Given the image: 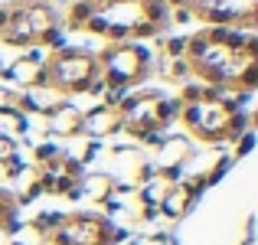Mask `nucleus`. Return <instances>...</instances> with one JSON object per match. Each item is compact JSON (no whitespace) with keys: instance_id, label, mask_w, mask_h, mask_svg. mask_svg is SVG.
Wrapping results in <instances>:
<instances>
[{"instance_id":"1","label":"nucleus","mask_w":258,"mask_h":245,"mask_svg":"<svg viewBox=\"0 0 258 245\" xmlns=\"http://www.w3.org/2000/svg\"><path fill=\"white\" fill-rule=\"evenodd\" d=\"M98 79V56L88 49H72L66 46L62 52H52L46 59V85L56 92L69 95H85V88Z\"/></svg>"},{"instance_id":"2","label":"nucleus","mask_w":258,"mask_h":245,"mask_svg":"<svg viewBox=\"0 0 258 245\" xmlns=\"http://www.w3.org/2000/svg\"><path fill=\"white\" fill-rule=\"evenodd\" d=\"M151 49L138 43H114L108 46L105 52L98 56V76L105 79L108 88H131V85H141L147 76H151Z\"/></svg>"},{"instance_id":"3","label":"nucleus","mask_w":258,"mask_h":245,"mask_svg":"<svg viewBox=\"0 0 258 245\" xmlns=\"http://www.w3.org/2000/svg\"><path fill=\"white\" fill-rule=\"evenodd\" d=\"M229 118H232V108L226 105V98H203L196 105H183L180 111V121L186 125V131L196 134L200 141H209V144L226 141Z\"/></svg>"},{"instance_id":"4","label":"nucleus","mask_w":258,"mask_h":245,"mask_svg":"<svg viewBox=\"0 0 258 245\" xmlns=\"http://www.w3.org/2000/svg\"><path fill=\"white\" fill-rule=\"evenodd\" d=\"M46 245H114V222L108 216L76 213L46 239Z\"/></svg>"},{"instance_id":"5","label":"nucleus","mask_w":258,"mask_h":245,"mask_svg":"<svg viewBox=\"0 0 258 245\" xmlns=\"http://www.w3.org/2000/svg\"><path fill=\"white\" fill-rule=\"evenodd\" d=\"M189 154H193V144H189L186 138H180V134H170V138H164V144L154 151V170L157 173H183V163L189 160Z\"/></svg>"},{"instance_id":"6","label":"nucleus","mask_w":258,"mask_h":245,"mask_svg":"<svg viewBox=\"0 0 258 245\" xmlns=\"http://www.w3.org/2000/svg\"><path fill=\"white\" fill-rule=\"evenodd\" d=\"M82 108H76L72 101H62L43 118V131L52 138H76V134H82Z\"/></svg>"},{"instance_id":"7","label":"nucleus","mask_w":258,"mask_h":245,"mask_svg":"<svg viewBox=\"0 0 258 245\" xmlns=\"http://www.w3.org/2000/svg\"><path fill=\"white\" fill-rule=\"evenodd\" d=\"M62 101H69L62 92H56L52 85H33L20 92V111L23 114H36V118H46L52 108H59Z\"/></svg>"},{"instance_id":"8","label":"nucleus","mask_w":258,"mask_h":245,"mask_svg":"<svg viewBox=\"0 0 258 245\" xmlns=\"http://www.w3.org/2000/svg\"><path fill=\"white\" fill-rule=\"evenodd\" d=\"M121 131V114L118 108H108V105H95L82 114V134H88L92 141L101 138H111V134Z\"/></svg>"},{"instance_id":"9","label":"nucleus","mask_w":258,"mask_h":245,"mask_svg":"<svg viewBox=\"0 0 258 245\" xmlns=\"http://www.w3.org/2000/svg\"><path fill=\"white\" fill-rule=\"evenodd\" d=\"M0 76L7 82H13V85H20V92H23V88H33V85H46V63L20 56L10 69H0Z\"/></svg>"},{"instance_id":"10","label":"nucleus","mask_w":258,"mask_h":245,"mask_svg":"<svg viewBox=\"0 0 258 245\" xmlns=\"http://www.w3.org/2000/svg\"><path fill=\"white\" fill-rule=\"evenodd\" d=\"M196 203H200V200H196V196L193 193H189V190H186V183H173V187L170 190H167V193H164V200H160V216H167V219H183V216H189V209H193L196 206Z\"/></svg>"},{"instance_id":"11","label":"nucleus","mask_w":258,"mask_h":245,"mask_svg":"<svg viewBox=\"0 0 258 245\" xmlns=\"http://www.w3.org/2000/svg\"><path fill=\"white\" fill-rule=\"evenodd\" d=\"M0 43L4 46H33L36 43V36H33L30 23H26V13H23V4H10V23H7V30L0 33Z\"/></svg>"},{"instance_id":"12","label":"nucleus","mask_w":258,"mask_h":245,"mask_svg":"<svg viewBox=\"0 0 258 245\" xmlns=\"http://www.w3.org/2000/svg\"><path fill=\"white\" fill-rule=\"evenodd\" d=\"M23 13H26V23H30L33 36H43L46 30L59 26L56 7H52L49 0H26V4H23Z\"/></svg>"},{"instance_id":"13","label":"nucleus","mask_w":258,"mask_h":245,"mask_svg":"<svg viewBox=\"0 0 258 245\" xmlns=\"http://www.w3.org/2000/svg\"><path fill=\"white\" fill-rule=\"evenodd\" d=\"M79 193H82V200L105 203L108 196L114 193V176L111 173H85L82 180H79Z\"/></svg>"},{"instance_id":"14","label":"nucleus","mask_w":258,"mask_h":245,"mask_svg":"<svg viewBox=\"0 0 258 245\" xmlns=\"http://www.w3.org/2000/svg\"><path fill=\"white\" fill-rule=\"evenodd\" d=\"M95 0H72L69 4V20H66V26L69 30H82V26L88 23V20L95 17Z\"/></svg>"},{"instance_id":"15","label":"nucleus","mask_w":258,"mask_h":245,"mask_svg":"<svg viewBox=\"0 0 258 245\" xmlns=\"http://www.w3.org/2000/svg\"><path fill=\"white\" fill-rule=\"evenodd\" d=\"M164 76L170 82H189V79H193V63H189L186 56H183V59H167Z\"/></svg>"},{"instance_id":"16","label":"nucleus","mask_w":258,"mask_h":245,"mask_svg":"<svg viewBox=\"0 0 258 245\" xmlns=\"http://www.w3.org/2000/svg\"><path fill=\"white\" fill-rule=\"evenodd\" d=\"M62 157V151H59L52 141H39L36 147H33V160H36V167H43V163H49V160H59Z\"/></svg>"},{"instance_id":"17","label":"nucleus","mask_w":258,"mask_h":245,"mask_svg":"<svg viewBox=\"0 0 258 245\" xmlns=\"http://www.w3.org/2000/svg\"><path fill=\"white\" fill-rule=\"evenodd\" d=\"M17 216H20V206H17V200H13V193L0 187V226L10 222V219H17Z\"/></svg>"},{"instance_id":"18","label":"nucleus","mask_w":258,"mask_h":245,"mask_svg":"<svg viewBox=\"0 0 258 245\" xmlns=\"http://www.w3.org/2000/svg\"><path fill=\"white\" fill-rule=\"evenodd\" d=\"M186 43L189 36H170V39H160V49H164L167 59H183L186 56Z\"/></svg>"},{"instance_id":"19","label":"nucleus","mask_w":258,"mask_h":245,"mask_svg":"<svg viewBox=\"0 0 258 245\" xmlns=\"http://www.w3.org/2000/svg\"><path fill=\"white\" fill-rule=\"evenodd\" d=\"M7 111H20V92L10 85H0V114Z\"/></svg>"},{"instance_id":"20","label":"nucleus","mask_w":258,"mask_h":245,"mask_svg":"<svg viewBox=\"0 0 258 245\" xmlns=\"http://www.w3.org/2000/svg\"><path fill=\"white\" fill-rule=\"evenodd\" d=\"M17 154H20L17 138H13V134H4V131H0V167H4L7 160H13Z\"/></svg>"},{"instance_id":"21","label":"nucleus","mask_w":258,"mask_h":245,"mask_svg":"<svg viewBox=\"0 0 258 245\" xmlns=\"http://www.w3.org/2000/svg\"><path fill=\"white\" fill-rule=\"evenodd\" d=\"M232 163H235L232 157H219V160H216V167L209 170V173H203V176H206V190H209V187H216V183H219L222 176H226V170L232 167Z\"/></svg>"},{"instance_id":"22","label":"nucleus","mask_w":258,"mask_h":245,"mask_svg":"<svg viewBox=\"0 0 258 245\" xmlns=\"http://www.w3.org/2000/svg\"><path fill=\"white\" fill-rule=\"evenodd\" d=\"M252 147H255V131L248 128V131L242 134L239 141H235V154H232V160H242V157H248V154H252Z\"/></svg>"},{"instance_id":"23","label":"nucleus","mask_w":258,"mask_h":245,"mask_svg":"<svg viewBox=\"0 0 258 245\" xmlns=\"http://www.w3.org/2000/svg\"><path fill=\"white\" fill-rule=\"evenodd\" d=\"M23 173H30V167L23 163V157H20V154H17L13 160H7V163H4V180H20Z\"/></svg>"},{"instance_id":"24","label":"nucleus","mask_w":258,"mask_h":245,"mask_svg":"<svg viewBox=\"0 0 258 245\" xmlns=\"http://www.w3.org/2000/svg\"><path fill=\"white\" fill-rule=\"evenodd\" d=\"M62 173H66V176H72V180H82V176L88 173V170H85V163H79L76 157L62 154Z\"/></svg>"},{"instance_id":"25","label":"nucleus","mask_w":258,"mask_h":245,"mask_svg":"<svg viewBox=\"0 0 258 245\" xmlns=\"http://www.w3.org/2000/svg\"><path fill=\"white\" fill-rule=\"evenodd\" d=\"M170 20H173L176 26H180V23H189V20H196L193 4H189V7H176V10H170Z\"/></svg>"},{"instance_id":"26","label":"nucleus","mask_w":258,"mask_h":245,"mask_svg":"<svg viewBox=\"0 0 258 245\" xmlns=\"http://www.w3.org/2000/svg\"><path fill=\"white\" fill-rule=\"evenodd\" d=\"M157 216H160V209H157V206H141L138 219H141V222H154V219H157Z\"/></svg>"},{"instance_id":"27","label":"nucleus","mask_w":258,"mask_h":245,"mask_svg":"<svg viewBox=\"0 0 258 245\" xmlns=\"http://www.w3.org/2000/svg\"><path fill=\"white\" fill-rule=\"evenodd\" d=\"M7 23H10V4H4V7H0V33L7 30Z\"/></svg>"},{"instance_id":"28","label":"nucleus","mask_w":258,"mask_h":245,"mask_svg":"<svg viewBox=\"0 0 258 245\" xmlns=\"http://www.w3.org/2000/svg\"><path fill=\"white\" fill-rule=\"evenodd\" d=\"M127 245H144V242H141V239H134V242H127Z\"/></svg>"}]
</instances>
